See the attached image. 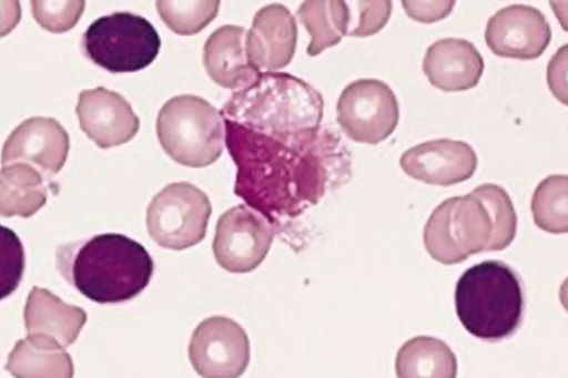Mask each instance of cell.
<instances>
[{
    "instance_id": "1",
    "label": "cell",
    "mask_w": 568,
    "mask_h": 378,
    "mask_svg": "<svg viewBox=\"0 0 568 378\" xmlns=\"http://www.w3.org/2000/svg\"><path fill=\"white\" fill-rule=\"evenodd\" d=\"M222 122L237 167L233 192L281 232L351 180L353 160L336 129L262 131Z\"/></svg>"
},
{
    "instance_id": "2",
    "label": "cell",
    "mask_w": 568,
    "mask_h": 378,
    "mask_svg": "<svg viewBox=\"0 0 568 378\" xmlns=\"http://www.w3.org/2000/svg\"><path fill=\"white\" fill-rule=\"evenodd\" d=\"M55 263L72 288L99 305L135 299L154 275L149 251L116 233L63 244L58 248Z\"/></svg>"
},
{
    "instance_id": "3",
    "label": "cell",
    "mask_w": 568,
    "mask_h": 378,
    "mask_svg": "<svg viewBox=\"0 0 568 378\" xmlns=\"http://www.w3.org/2000/svg\"><path fill=\"white\" fill-rule=\"evenodd\" d=\"M455 308L463 327L476 339H508L524 324V283L506 263H478L460 276Z\"/></svg>"
},
{
    "instance_id": "4",
    "label": "cell",
    "mask_w": 568,
    "mask_h": 378,
    "mask_svg": "<svg viewBox=\"0 0 568 378\" xmlns=\"http://www.w3.org/2000/svg\"><path fill=\"white\" fill-rule=\"evenodd\" d=\"M155 131L169 157L182 167H209L224 152L222 116L201 96H173L160 110Z\"/></svg>"
},
{
    "instance_id": "5",
    "label": "cell",
    "mask_w": 568,
    "mask_h": 378,
    "mask_svg": "<svg viewBox=\"0 0 568 378\" xmlns=\"http://www.w3.org/2000/svg\"><path fill=\"white\" fill-rule=\"evenodd\" d=\"M162 39L142 16L116 12L93 21L84 32L82 50L91 63L112 74L144 71L154 63Z\"/></svg>"
},
{
    "instance_id": "6",
    "label": "cell",
    "mask_w": 568,
    "mask_h": 378,
    "mask_svg": "<svg viewBox=\"0 0 568 378\" xmlns=\"http://www.w3.org/2000/svg\"><path fill=\"white\" fill-rule=\"evenodd\" d=\"M491 237V216L474 193L452 197L436 206L423 233L426 252L444 265L463 263L487 252Z\"/></svg>"
},
{
    "instance_id": "7",
    "label": "cell",
    "mask_w": 568,
    "mask_h": 378,
    "mask_svg": "<svg viewBox=\"0 0 568 378\" xmlns=\"http://www.w3.org/2000/svg\"><path fill=\"white\" fill-rule=\"evenodd\" d=\"M213 205L207 193L187 182H175L155 195L146 212L149 235L158 246L186 251L207 235Z\"/></svg>"
},
{
    "instance_id": "8",
    "label": "cell",
    "mask_w": 568,
    "mask_h": 378,
    "mask_svg": "<svg viewBox=\"0 0 568 378\" xmlns=\"http://www.w3.org/2000/svg\"><path fill=\"white\" fill-rule=\"evenodd\" d=\"M400 109L394 91L379 80H358L337 101V123L351 141L379 144L398 127Z\"/></svg>"
},
{
    "instance_id": "9",
    "label": "cell",
    "mask_w": 568,
    "mask_h": 378,
    "mask_svg": "<svg viewBox=\"0 0 568 378\" xmlns=\"http://www.w3.org/2000/svg\"><path fill=\"white\" fill-rule=\"evenodd\" d=\"M275 229L251 206H233L220 216L213 254L222 269L246 275L258 269L272 251Z\"/></svg>"
},
{
    "instance_id": "10",
    "label": "cell",
    "mask_w": 568,
    "mask_h": 378,
    "mask_svg": "<svg viewBox=\"0 0 568 378\" xmlns=\"http://www.w3.org/2000/svg\"><path fill=\"white\" fill-rule=\"evenodd\" d=\"M187 354L200 377L237 378L251 364V340L237 321L213 316L197 326Z\"/></svg>"
},
{
    "instance_id": "11",
    "label": "cell",
    "mask_w": 568,
    "mask_h": 378,
    "mask_svg": "<svg viewBox=\"0 0 568 378\" xmlns=\"http://www.w3.org/2000/svg\"><path fill=\"white\" fill-rule=\"evenodd\" d=\"M69 133L53 118H29L13 129L2 146V165L27 163L50 180L69 157Z\"/></svg>"
},
{
    "instance_id": "12",
    "label": "cell",
    "mask_w": 568,
    "mask_h": 378,
    "mask_svg": "<svg viewBox=\"0 0 568 378\" xmlns=\"http://www.w3.org/2000/svg\"><path fill=\"white\" fill-rule=\"evenodd\" d=\"M485 42L498 58L532 61L546 52L551 29L540 10L516 4L493 16L485 29Z\"/></svg>"
},
{
    "instance_id": "13",
    "label": "cell",
    "mask_w": 568,
    "mask_h": 378,
    "mask_svg": "<svg viewBox=\"0 0 568 378\" xmlns=\"http://www.w3.org/2000/svg\"><path fill=\"white\" fill-rule=\"evenodd\" d=\"M77 116L80 129L103 150L128 144L141 129L131 104L116 91L104 88L80 93Z\"/></svg>"
},
{
    "instance_id": "14",
    "label": "cell",
    "mask_w": 568,
    "mask_h": 378,
    "mask_svg": "<svg viewBox=\"0 0 568 378\" xmlns=\"http://www.w3.org/2000/svg\"><path fill=\"white\" fill-rule=\"evenodd\" d=\"M407 176L430 186H455L470 180L478 168V155L466 142L439 139L407 150L400 157Z\"/></svg>"
},
{
    "instance_id": "15",
    "label": "cell",
    "mask_w": 568,
    "mask_h": 378,
    "mask_svg": "<svg viewBox=\"0 0 568 378\" xmlns=\"http://www.w3.org/2000/svg\"><path fill=\"white\" fill-rule=\"evenodd\" d=\"M297 45L296 18L283 4L256 12L246 31V53L260 72H275L292 63Z\"/></svg>"
},
{
    "instance_id": "16",
    "label": "cell",
    "mask_w": 568,
    "mask_h": 378,
    "mask_svg": "<svg viewBox=\"0 0 568 378\" xmlns=\"http://www.w3.org/2000/svg\"><path fill=\"white\" fill-rule=\"evenodd\" d=\"M485 61L478 48L463 39H444L434 42L425 61L423 72L428 82L439 91L457 93L479 84L484 76Z\"/></svg>"
},
{
    "instance_id": "17",
    "label": "cell",
    "mask_w": 568,
    "mask_h": 378,
    "mask_svg": "<svg viewBox=\"0 0 568 378\" xmlns=\"http://www.w3.org/2000/svg\"><path fill=\"white\" fill-rule=\"evenodd\" d=\"M23 320L29 339L67 348L77 343L78 335L88 321V315L84 308L67 305L50 289L37 286L27 297Z\"/></svg>"
},
{
    "instance_id": "18",
    "label": "cell",
    "mask_w": 568,
    "mask_h": 378,
    "mask_svg": "<svg viewBox=\"0 0 568 378\" xmlns=\"http://www.w3.org/2000/svg\"><path fill=\"white\" fill-rule=\"evenodd\" d=\"M203 64L209 78L224 90H243L260 74L246 53V31L237 25L220 27L209 37Z\"/></svg>"
},
{
    "instance_id": "19",
    "label": "cell",
    "mask_w": 568,
    "mask_h": 378,
    "mask_svg": "<svg viewBox=\"0 0 568 378\" xmlns=\"http://www.w3.org/2000/svg\"><path fill=\"white\" fill-rule=\"evenodd\" d=\"M44 174L27 163H12L0 168V216L31 218L48 203Z\"/></svg>"
},
{
    "instance_id": "20",
    "label": "cell",
    "mask_w": 568,
    "mask_h": 378,
    "mask_svg": "<svg viewBox=\"0 0 568 378\" xmlns=\"http://www.w3.org/2000/svg\"><path fill=\"white\" fill-rule=\"evenodd\" d=\"M396 375L400 378H455L457 356L444 340L415 337L407 340L396 356Z\"/></svg>"
},
{
    "instance_id": "21",
    "label": "cell",
    "mask_w": 568,
    "mask_h": 378,
    "mask_svg": "<svg viewBox=\"0 0 568 378\" xmlns=\"http://www.w3.org/2000/svg\"><path fill=\"white\" fill-rule=\"evenodd\" d=\"M7 371L20 378H71V354L53 343L21 339L8 356Z\"/></svg>"
},
{
    "instance_id": "22",
    "label": "cell",
    "mask_w": 568,
    "mask_h": 378,
    "mask_svg": "<svg viewBox=\"0 0 568 378\" xmlns=\"http://www.w3.org/2000/svg\"><path fill=\"white\" fill-rule=\"evenodd\" d=\"M332 4L343 37H374L393 16V0H332Z\"/></svg>"
},
{
    "instance_id": "23",
    "label": "cell",
    "mask_w": 568,
    "mask_h": 378,
    "mask_svg": "<svg viewBox=\"0 0 568 378\" xmlns=\"http://www.w3.org/2000/svg\"><path fill=\"white\" fill-rule=\"evenodd\" d=\"M535 224L542 232L565 235L568 233V178L565 174H554L542 180L536 187L530 203Z\"/></svg>"
},
{
    "instance_id": "24",
    "label": "cell",
    "mask_w": 568,
    "mask_h": 378,
    "mask_svg": "<svg viewBox=\"0 0 568 378\" xmlns=\"http://www.w3.org/2000/svg\"><path fill=\"white\" fill-rule=\"evenodd\" d=\"M155 8L169 31L194 37L216 20L220 0H155Z\"/></svg>"
},
{
    "instance_id": "25",
    "label": "cell",
    "mask_w": 568,
    "mask_h": 378,
    "mask_svg": "<svg viewBox=\"0 0 568 378\" xmlns=\"http://www.w3.org/2000/svg\"><path fill=\"white\" fill-rule=\"evenodd\" d=\"M296 16L305 31L311 34L307 45V55L311 58H317L328 48L342 42L343 34L332 0H304V4L297 8Z\"/></svg>"
},
{
    "instance_id": "26",
    "label": "cell",
    "mask_w": 568,
    "mask_h": 378,
    "mask_svg": "<svg viewBox=\"0 0 568 378\" xmlns=\"http://www.w3.org/2000/svg\"><path fill=\"white\" fill-rule=\"evenodd\" d=\"M471 193L484 203L491 216L493 237L487 252L506 251L514 243L517 233V214L510 195L495 184H484Z\"/></svg>"
},
{
    "instance_id": "27",
    "label": "cell",
    "mask_w": 568,
    "mask_h": 378,
    "mask_svg": "<svg viewBox=\"0 0 568 378\" xmlns=\"http://www.w3.org/2000/svg\"><path fill=\"white\" fill-rule=\"evenodd\" d=\"M26 273V248L20 237L0 225V302L20 288Z\"/></svg>"
},
{
    "instance_id": "28",
    "label": "cell",
    "mask_w": 568,
    "mask_h": 378,
    "mask_svg": "<svg viewBox=\"0 0 568 378\" xmlns=\"http://www.w3.org/2000/svg\"><path fill=\"white\" fill-rule=\"evenodd\" d=\"M31 10L44 31L61 34L78 25L84 16L85 0H31Z\"/></svg>"
},
{
    "instance_id": "29",
    "label": "cell",
    "mask_w": 568,
    "mask_h": 378,
    "mask_svg": "<svg viewBox=\"0 0 568 378\" xmlns=\"http://www.w3.org/2000/svg\"><path fill=\"white\" fill-rule=\"evenodd\" d=\"M457 0H402L409 20L419 23H438L446 20L455 10Z\"/></svg>"
},
{
    "instance_id": "30",
    "label": "cell",
    "mask_w": 568,
    "mask_h": 378,
    "mask_svg": "<svg viewBox=\"0 0 568 378\" xmlns=\"http://www.w3.org/2000/svg\"><path fill=\"white\" fill-rule=\"evenodd\" d=\"M21 21L20 0H0V39L16 31Z\"/></svg>"
}]
</instances>
